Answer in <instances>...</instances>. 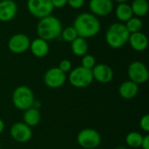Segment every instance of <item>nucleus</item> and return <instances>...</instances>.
Segmentation results:
<instances>
[{
    "mask_svg": "<svg viewBox=\"0 0 149 149\" xmlns=\"http://www.w3.org/2000/svg\"><path fill=\"white\" fill-rule=\"evenodd\" d=\"M86 0H67V4L72 9H79L85 4Z\"/></svg>",
    "mask_w": 149,
    "mask_h": 149,
    "instance_id": "obj_28",
    "label": "nucleus"
},
{
    "mask_svg": "<svg viewBox=\"0 0 149 149\" xmlns=\"http://www.w3.org/2000/svg\"><path fill=\"white\" fill-rule=\"evenodd\" d=\"M31 40L29 37L24 33H17L11 36L8 41L9 50L15 54L25 52L30 48Z\"/></svg>",
    "mask_w": 149,
    "mask_h": 149,
    "instance_id": "obj_11",
    "label": "nucleus"
},
{
    "mask_svg": "<svg viewBox=\"0 0 149 149\" xmlns=\"http://www.w3.org/2000/svg\"><path fill=\"white\" fill-rule=\"evenodd\" d=\"M125 26L130 34L134 32H139L141 31V29L143 27V22L138 17H132L129 20H127L125 23Z\"/></svg>",
    "mask_w": 149,
    "mask_h": 149,
    "instance_id": "obj_23",
    "label": "nucleus"
},
{
    "mask_svg": "<svg viewBox=\"0 0 149 149\" xmlns=\"http://www.w3.org/2000/svg\"><path fill=\"white\" fill-rule=\"evenodd\" d=\"M54 8L61 9L67 4V0H51Z\"/></svg>",
    "mask_w": 149,
    "mask_h": 149,
    "instance_id": "obj_29",
    "label": "nucleus"
},
{
    "mask_svg": "<svg viewBox=\"0 0 149 149\" xmlns=\"http://www.w3.org/2000/svg\"><path fill=\"white\" fill-rule=\"evenodd\" d=\"M140 127L144 131L145 133L149 132V115L145 114L143 115L140 120Z\"/></svg>",
    "mask_w": 149,
    "mask_h": 149,
    "instance_id": "obj_27",
    "label": "nucleus"
},
{
    "mask_svg": "<svg viewBox=\"0 0 149 149\" xmlns=\"http://www.w3.org/2000/svg\"><path fill=\"white\" fill-rule=\"evenodd\" d=\"M72 53L77 57H83L88 52V43L86 38L78 37L71 43Z\"/></svg>",
    "mask_w": 149,
    "mask_h": 149,
    "instance_id": "obj_20",
    "label": "nucleus"
},
{
    "mask_svg": "<svg viewBox=\"0 0 149 149\" xmlns=\"http://www.w3.org/2000/svg\"><path fill=\"white\" fill-rule=\"evenodd\" d=\"M130 5L133 10V14L135 15V17H144L148 12L149 4L147 0H134Z\"/></svg>",
    "mask_w": 149,
    "mask_h": 149,
    "instance_id": "obj_21",
    "label": "nucleus"
},
{
    "mask_svg": "<svg viewBox=\"0 0 149 149\" xmlns=\"http://www.w3.org/2000/svg\"><path fill=\"white\" fill-rule=\"evenodd\" d=\"M0 1H1V0H0Z\"/></svg>",
    "mask_w": 149,
    "mask_h": 149,
    "instance_id": "obj_35",
    "label": "nucleus"
},
{
    "mask_svg": "<svg viewBox=\"0 0 149 149\" xmlns=\"http://www.w3.org/2000/svg\"><path fill=\"white\" fill-rule=\"evenodd\" d=\"M60 36L62 37V38L69 43H72L76 38H78V33L76 31V30L74 29L73 26H67L65 29L62 30Z\"/></svg>",
    "mask_w": 149,
    "mask_h": 149,
    "instance_id": "obj_24",
    "label": "nucleus"
},
{
    "mask_svg": "<svg viewBox=\"0 0 149 149\" xmlns=\"http://www.w3.org/2000/svg\"><path fill=\"white\" fill-rule=\"evenodd\" d=\"M143 136L144 135H142L139 132H136V131L130 132L126 135V138H125L126 144L131 148H141V142L143 140Z\"/></svg>",
    "mask_w": 149,
    "mask_h": 149,
    "instance_id": "obj_22",
    "label": "nucleus"
},
{
    "mask_svg": "<svg viewBox=\"0 0 149 149\" xmlns=\"http://www.w3.org/2000/svg\"><path fill=\"white\" fill-rule=\"evenodd\" d=\"M88 5L91 13L96 17H106L111 14L113 10L112 0H90Z\"/></svg>",
    "mask_w": 149,
    "mask_h": 149,
    "instance_id": "obj_12",
    "label": "nucleus"
},
{
    "mask_svg": "<svg viewBox=\"0 0 149 149\" xmlns=\"http://www.w3.org/2000/svg\"><path fill=\"white\" fill-rule=\"evenodd\" d=\"M93 80L100 84H107L113 79V71L107 64H96L92 69Z\"/></svg>",
    "mask_w": 149,
    "mask_h": 149,
    "instance_id": "obj_13",
    "label": "nucleus"
},
{
    "mask_svg": "<svg viewBox=\"0 0 149 149\" xmlns=\"http://www.w3.org/2000/svg\"><path fill=\"white\" fill-rule=\"evenodd\" d=\"M67 79L71 86L75 88H86L93 82L92 70L86 69L81 65L72 69Z\"/></svg>",
    "mask_w": 149,
    "mask_h": 149,
    "instance_id": "obj_5",
    "label": "nucleus"
},
{
    "mask_svg": "<svg viewBox=\"0 0 149 149\" xmlns=\"http://www.w3.org/2000/svg\"><path fill=\"white\" fill-rule=\"evenodd\" d=\"M116 149H127L126 147H124V146H119V147H117Z\"/></svg>",
    "mask_w": 149,
    "mask_h": 149,
    "instance_id": "obj_33",
    "label": "nucleus"
},
{
    "mask_svg": "<svg viewBox=\"0 0 149 149\" xmlns=\"http://www.w3.org/2000/svg\"><path fill=\"white\" fill-rule=\"evenodd\" d=\"M0 148H1V144H0Z\"/></svg>",
    "mask_w": 149,
    "mask_h": 149,
    "instance_id": "obj_34",
    "label": "nucleus"
},
{
    "mask_svg": "<svg viewBox=\"0 0 149 149\" xmlns=\"http://www.w3.org/2000/svg\"><path fill=\"white\" fill-rule=\"evenodd\" d=\"M72 26L79 37L89 38L95 37L100 32L101 24L98 17L93 14L82 12L75 17Z\"/></svg>",
    "mask_w": 149,
    "mask_h": 149,
    "instance_id": "obj_1",
    "label": "nucleus"
},
{
    "mask_svg": "<svg viewBox=\"0 0 149 149\" xmlns=\"http://www.w3.org/2000/svg\"><path fill=\"white\" fill-rule=\"evenodd\" d=\"M127 76L129 80L134 82L138 86L145 84L149 79L148 69L141 61H133L127 67Z\"/></svg>",
    "mask_w": 149,
    "mask_h": 149,
    "instance_id": "obj_8",
    "label": "nucleus"
},
{
    "mask_svg": "<svg viewBox=\"0 0 149 149\" xmlns=\"http://www.w3.org/2000/svg\"><path fill=\"white\" fill-rule=\"evenodd\" d=\"M45 85L52 89H58L63 86L67 79L66 73L63 72L58 66L49 68L44 74Z\"/></svg>",
    "mask_w": 149,
    "mask_h": 149,
    "instance_id": "obj_9",
    "label": "nucleus"
},
{
    "mask_svg": "<svg viewBox=\"0 0 149 149\" xmlns=\"http://www.w3.org/2000/svg\"><path fill=\"white\" fill-rule=\"evenodd\" d=\"M11 100L13 106L20 111L31 107L36 100L32 90L27 86H17L12 93Z\"/></svg>",
    "mask_w": 149,
    "mask_h": 149,
    "instance_id": "obj_4",
    "label": "nucleus"
},
{
    "mask_svg": "<svg viewBox=\"0 0 149 149\" xmlns=\"http://www.w3.org/2000/svg\"><path fill=\"white\" fill-rule=\"evenodd\" d=\"M115 15L120 23H126L134 17L131 5L126 3H120L115 8Z\"/></svg>",
    "mask_w": 149,
    "mask_h": 149,
    "instance_id": "obj_19",
    "label": "nucleus"
},
{
    "mask_svg": "<svg viewBox=\"0 0 149 149\" xmlns=\"http://www.w3.org/2000/svg\"><path fill=\"white\" fill-rule=\"evenodd\" d=\"M29 49L31 50V53L35 57L44 58L48 54L50 47H49L48 41L40 38H37L33 39L32 41H31Z\"/></svg>",
    "mask_w": 149,
    "mask_h": 149,
    "instance_id": "obj_17",
    "label": "nucleus"
},
{
    "mask_svg": "<svg viewBox=\"0 0 149 149\" xmlns=\"http://www.w3.org/2000/svg\"><path fill=\"white\" fill-rule=\"evenodd\" d=\"M4 128H5V124H4V121L0 118V134L4 131Z\"/></svg>",
    "mask_w": 149,
    "mask_h": 149,
    "instance_id": "obj_31",
    "label": "nucleus"
},
{
    "mask_svg": "<svg viewBox=\"0 0 149 149\" xmlns=\"http://www.w3.org/2000/svg\"><path fill=\"white\" fill-rule=\"evenodd\" d=\"M141 148L142 149H149V135L146 134L143 136V140L141 145Z\"/></svg>",
    "mask_w": 149,
    "mask_h": 149,
    "instance_id": "obj_30",
    "label": "nucleus"
},
{
    "mask_svg": "<svg viewBox=\"0 0 149 149\" xmlns=\"http://www.w3.org/2000/svg\"><path fill=\"white\" fill-rule=\"evenodd\" d=\"M133 50L136 52H143L148 46V39L145 33L142 31L131 33L129 35L128 42Z\"/></svg>",
    "mask_w": 149,
    "mask_h": 149,
    "instance_id": "obj_15",
    "label": "nucleus"
},
{
    "mask_svg": "<svg viewBox=\"0 0 149 149\" xmlns=\"http://www.w3.org/2000/svg\"><path fill=\"white\" fill-rule=\"evenodd\" d=\"M26 7L31 15L39 19L52 15L54 10L51 0H27Z\"/></svg>",
    "mask_w": 149,
    "mask_h": 149,
    "instance_id": "obj_7",
    "label": "nucleus"
},
{
    "mask_svg": "<svg viewBox=\"0 0 149 149\" xmlns=\"http://www.w3.org/2000/svg\"><path fill=\"white\" fill-rule=\"evenodd\" d=\"M77 143L83 149H96L101 143V135L93 128H84L77 134Z\"/></svg>",
    "mask_w": 149,
    "mask_h": 149,
    "instance_id": "obj_6",
    "label": "nucleus"
},
{
    "mask_svg": "<svg viewBox=\"0 0 149 149\" xmlns=\"http://www.w3.org/2000/svg\"><path fill=\"white\" fill-rule=\"evenodd\" d=\"M23 122L30 127H36L41 120V113L39 109L33 107L23 111Z\"/></svg>",
    "mask_w": 149,
    "mask_h": 149,
    "instance_id": "obj_18",
    "label": "nucleus"
},
{
    "mask_svg": "<svg viewBox=\"0 0 149 149\" xmlns=\"http://www.w3.org/2000/svg\"><path fill=\"white\" fill-rule=\"evenodd\" d=\"M17 13V4L14 0L0 1V22L7 23L14 19Z\"/></svg>",
    "mask_w": 149,
    "mask_h": 149,
    "instance_id": "obj_14",
    "label": "nucleus"
},
{
    "mask_svg": "<svg viewBox=\"0 0 149 149\" xmlns=\"http://www.w3.org/2000/svg\"><path fill=\"white\" fill-rule=\"evenodd\" d=\"M96 65V59L95 58L91 55V54H86L82 57L81 59V66L86 68V69H90L92 70Z\"/></svg>",
    "mask_w": 149,
    "mask_h": 149,
    "instance_id": "obj_25",
    "label": "nucleus"
},
{
    "mask_svg": "<svg viewBox=\"0 0 149 149\" xmlns=\"http://www.w3.org/2000/svg\"><path fill=\"white\" fill-rule=\"evenodd\" d=\"M63 28L60 20L52 15H49L39 19L37 24V33L38 38L46 41L53 40L58 38Z\"/></svg>",
    "mask_w": 149,
    "mask_h": 149,
    "instance_id": "obj_2",
    "label": "nucleus"
},
{
    "mask_svg": "<svg viewBox=\"0 0 149 149\" xmlns=\"http://www.w3.org/2000/svg\"><path fill=\"white\" fill-rule=\"evenodd\" d=\"M63 72L65 73H67V72H70V71L72 69V62L69 60V59H62L60 62H59V65L58 66Z\"/></svg>",
    "mask_w": 149,
    "mask_h": 149,
    "instance_id": "obj_26",
    "label": "nucleus"
},
{
    "mask_svg": "<svg viewBox=\"0 0 149 149\" xmlns=\"http://www.w3.org/2000/svg\"><path fill=\"white\" fill-rule=\"evenodd\" d=\"M139 93V86L131 80L122 82L118 88L119 95L124 100H132L136 97Z\"/></svg>",
    "mask_w": 149,
    "mask_h": 149,
    "instance_id": "obj_16",
    "label": "nucleus"
},
{
    "mask_svg": "<svg viewBox=\"0 0 149 149\" xmlns=\"http://www.w3.org/2000/svg\"><path fill=\"white\" fill-rule=\"evenodd\" d=\"M11 138L17 143H26L32 138V129L23 121L15 122L10 128Z\"/></svg>",
    "mask_w": 149,
    "mask_h": 149,
    "instance_id": "obj_10",
    "label": "nucleus"
},
{
    "mask_svg": "<svg viewBox=\"0 0 149 149\" xmlns=\"http://www.w3.org/2000/svg\"><path fill=\"white\" fill-rule=\"evenodd\" d=\"M129 31L125 26V24L117 22L112 24L106 31L105 39L107 44L114 49L123 47L128 42Z\"/></svg>",
    "mask_w": 149,
    "mask_h": 149,
    "instance_id": "obj_3",
    "label": "nucleus"
},
{
    "mask_svg": "<svg viewBox=\"0 0 149 149\" xmlns=\"http://www.w3.org/2000/svg\"><path fill=\"white\" fill-rule=\"evenodd\" d=\"M113 2L114 1V2H117V3H126V2H127L128 0H112Z\"/></svg>",
    "mask_w": 149,
    "mask_h": 149,
    "instance_id": "obj_32",
    "label": "nucleus"
}]
</instances>
